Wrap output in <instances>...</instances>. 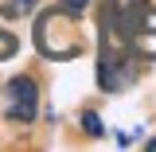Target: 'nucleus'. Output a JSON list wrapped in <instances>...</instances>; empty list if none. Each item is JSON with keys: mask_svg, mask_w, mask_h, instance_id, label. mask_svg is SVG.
<instances>
[{"mask_svg": "<svg viewBox=\"0 0 156 152\" xmlns=\"http://www.w3.org/2000/svg\"><path fill=\"white\" fill-rule=\"evenodd\" d=\"M152 148H156V140H152Z\"/></svg>", "mask_w": 156, "mask_h": 152, "instance_id": "nucleus-4", "label": "nucleus"}, {"mask_svg": "<svg viewBox=\"0 0 156 152\" xmlns=\"http://www.w3.org/2000/svg\"><path fill=\"white\" fill-rule=\"evenodd\" d=\"M86 4H90V0H62V8H66V12H70V16H74V12H82V8H86Z\"/></svg>", "mask_w": 156, "mask_h": 152, "instance_id": "nucleus-2", "label": "nucleus"}, {"mask_svg": "<svg viewBox=\"0 0 156 152\" xmlns=\"http://www.w3.org/2000/svg\"><path fill=\"white\" fill-rule=\"evenodd\" d=\"M8 94H12V113H16V117L27 121V117L35 113V82H31V78L20 74L16 82L8 86Z\"/></svg>", "mask_w": 156, "mask_h": 152, "instance_id": "nucleus-1", "label": "nucleus"}, {"mask_svg": "<svg viewBox=\"0 0 156 152\" xmlns=\"http://www.w3.org/2000/svg\"><path fill=\"white\" fill-rule=\"evenodd\" d=\"M20 8H23V12H31V8H35V0H20Z\"/></svg>", "mask_w": 156, "mask_h": 152, "instance_id": "nucleus-3", "label": "nucleus"}]
</instances>
